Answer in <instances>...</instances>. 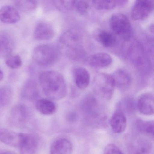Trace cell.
Here are the masks:
<instances>
[{"label": "cell", "mask_w": 154, "mask_h": 154, "mask_svg": "<svg viewBox=\"0 0 154 154\" xmlns=\"http://www.w3.org/2000/svg\"><path fill=\"white\" fill-rule=\"evenodd\" d=\"M39 81L43 92L49 100H58L66 95L67 85L60 73L55 71L42 72L39 75Z\"/></svg>", "instance_id": "6da1fadb"}, {"label": "cell", "mask_w": 154, "mask_h": 154, "mask_svg": "<svg viewBox=\"0 0 154 154\" xmlns=\"http://www.w3.org/2000/svg\"><path fill=\"white\" fill-rule=\"evenodd\" d=\"M60 51L50 45H39L36 47L32 53V58L36 63L47 66L54 63L59 58Z\"/></svg>", "instance_id": "7a4b0ae2"}, {"label": "cell", "mask_w": 154, "mask_h": 154, "mask_svg": "<svg viewBox=\"0 0 154 154\" xmlns=\"http://www.w3.org/2000/svg\"><path fill=\"white\" fill-rule=\"evenodd\" d=\"M109 26L113 33L125 41L131 38L132 28L129 20L122 13H115L109 20Z\"/></svg>", "instance_id": "3957f363"}, {"label": "cell", "mask_w": 154, "mask_h": 154, "mask_svg": "<svg viewBox=\"0 0 154 154\" xmlns=\"http://www.w3.org/2000/svg\"><path fill=\"white\" fill-rule=\"evenodd\" d=\"M92 85L102 97L107 100L111 99L115 87L111 75L103 73L97 74L94 76Z\"/></svg>", "instance_id": "277c9868"}, {"label": "cell", "mask_w": 154, "mask_h": 154, "mask_svg": "<svg viewBox=\"0 0 154 154\" xmlns=\"http://www.w3.org/2000/svg\"><path fill=\"white\" fill-rule=\"evenodd\" d=\"M83 42V35L80 31L76 29H70L61 37L60 48L66 52L70 50L76 53L82 51Z\"/></svg>", "instance_id": "5b68a950"}, {"label": "cell", "mask_w": 154, "mask_h": 154, "mask_svg": "<svg viewBox=\"0 0 154 154\" xmlns=\"http://www.w3.org/2000/svg\"><path fill=\"white\" fill-rule=\"evenodd\" d=\"M153 8V1H137L132 7L131 16L134 20H144L150 15Z\"/></svg>", "instance_id": "8992f818"}, {"label": "cell", "mask_w": 154, "mask_h": 154, "mask_svg": "<svg viewBox=\"0 0 154 154\" xmlns=\"http://www.w3.org/2000/svg\"><path fill=\"white\" fill-rule=\"evenodd\" d=\"M39 146L38 137L32 133H22L19 148L21 154H35Z\"/></svg>", "instance_id": "52a82bcc"}, {"label": "cell", "mask_w": 154, "mask_h": 154, "mask_svg": "<svg viewBox=\"0 0 154 154\" xmlns=\"http://www.w3.org/2000/svg\"><path fill=\"white\" fill-rule=\"evenodd\" d=\"M29 118L28 110L22 104L14 106L10 113V122L17 127H22L26 125Z\"/></svg>", "instance_id": "ba28073f"}, {"label": "cell", "mask_w": 154, "mask_h": 154, "mask_svg": "<svg viewBox=\"0 0 154 154\" xmlns=\"http://www.w3.org/2000/svg\"><path fill=\"white\" fill-rule=\"evenodd\" d=\"M111 75L114 81L115 87L120 91H127L132 84L131 76L128 72L124 69H118Z\"/></svg>", "instance_id": "9c48e42d"}, {"label": "cell", "mask_w": 154, "mask_h": 154, "mask_svg": "<svg viewBox=\"0 0 154 154\" xmlns=\"http://www.w3.org/2000/svg\"><path fill=\"white\" fill-rule=\"evenodd\" d=\"M54 35V29L53 26L46 22L38 23L36 26L33 34L34 38L40 41L52 39Z\"/></svg>", "instance_id": "30bf717a"}, {"label": "cell", "mask_w": 154, "mask_h": 154, "mask_svg": "<svg viewBox=\"0 0 154 154\" xmlns=\"http://www.w3.org/2000/svg\"><path fill=\"white\" fill-rule=\"evenodd\" d=\"M137 108L140 113L146 115L154 114V95L150 93H146L140 95L137 101Z\"/></svg>", "instance_id": "8fae6325"}, {"label": "cell", "mask_w": 154, "mask_h": 154, "mask_svg": "<svg viewBox=\"0 0 154 154\" xmlns=\"http://www.w3.org/2000/svg\"><path fill=\"white\" fill-rule=\"evenodd\" d=\"M88 63L93 68H104L109 66L112 62V57L106 53H96L88 58Z\"/></svg>", "instance_id": "7c38bea8"}, {"label": "cell", "mask_w": 154, "mask_h": 154, "mask_svg": "<svg viewBox=\"0 0 154 154\" xmlns=\"http://www.w3.org/2000/svg\"><path fill=\"white\" fill-rule=\"evenodd\" d=\"M22 133L16 132L7 129H0V141L11 146L19 147Z\"/></svg>", "instance_id": "4fadbf2b"}, {"label": "cell", "mask_w": 154, "mask_h": 154, "mask_svg": "<svg viewBox=\"0 0 154 154\" xmlns=\"http://www.w3.org/2000/svg\"><path fill=\"white\" fill-rule=\"evenodd\" d=\"M20 16L17 10L12 6L7 5L0 9V21L8 24L18 23Z\"/></svg>", "instance_id": "5bb4252c"}, {"label": "cell", "mask_w": 154, "mask_h": 154, "mask_svg": "<svg viewBox=\"0 0 154 154\" xmlns=\"http://www.w3.org/2000/svg\"><path fill=\"white\" fill-rule=\"evenodd\" d=\"M73 76L75 85L80 89L87 88L90 84V75L86 68L77 66L73 70Z\"/></svg>", "instance_id": "9a60e30c"}, {"label": "cell", "mask_w": 154, "mask_h": 154, "mask_svg": "<svg viewBox=\"0 0 154 154\" xmlns=\"http://www.w3.org/2000/svg\"><path fill=\"white\" fill-rule=\"evenodd\" d=\"M109 124L113 132L116 133L123 132L127 125V119L124 112L120 110L114 112L111 117Z\"/></svg>", "instance_id": "2e32d148"}, {"label": "cell", "mask_w": 154, "mask_h": 154, "mask_svg": "<svg viewBox=\"0 0 154 154\" xmlns=\"http://www.w3.org/2000/svg\"><path fill=\"white\" fill-rule=\"evenodd\" d=\"M73 145L69 140L61 138L55 140L50 147V154H72Z\"/></svg>", "instance_id": "e0dca14e"}, {"label": "cell", "mask_w": 154, "mask_h": 154, "mask_svg": "<svg viewBox=\"0 0 154 154\" xmlns=\"http://www.w3.org/2000/svg\"><path fill=\"white\" fill-rule=\"evenodd\" d=\"M94 39L105 47L114 46L117 43V38L112 33L103 29H98L94 33Z\"/></svg>", "instance_id": "ac0fdd59"}, {"label": "cell", "mask_w": 154, "mask_h": 154, "mask_svg": "<svg viewBox=\"0 0 154 154\" xmlns=\"http://www.w3.org/2000/svg\"><path fill=\"white\" fill-rule=\"evenodd\" d=\"M15 47V43L10 35L0 33V59L7 58L11 54Z\"/></svg>", "instance_id": "d6986e66"}, {"label": "cell", "mask_w": 154, "mask_h": 154, "mask_svg": "<svg viewBox=\"0 0 154 154\" xmlns=\"http://www.w3.org/2000/svg\"><path fill=\"white\" fill-rule=\"evenodd\" d=\"M21 96L29 100H36L39 97V91L36 83L33 79L27 81L22 87Z\"/></svg>", "instance_id": "ffe728a7"}, {"label": "cell", "mask_w": 154, "mask_h": 154, "mask_svg": "<svg viewBox=\"0 0 154 154\" xmlns=\"http://www.w3.org/2000/svg\"><path fill=\"white\" fill-rule=\"evenodd\" d=\"M35 106L37 109L45 115H53L57 110L55 103L49 99H38L37 100Z\"/></svg>", "instance_id": "44dd1931"}, {"label": "cell", "mask_w": 154, "mask_h": 154, "mask_svg": "<svg viewBox=\"0 0 154 154\" xmlns=\"http://www.w3.org/2000/svg\"><path fill=\"white\" fill-rule=\"evenodd\" d=\"M14 3L18 9L25 13L32 12L38 5V2L36 1H16Z\"/></svg>", "instance_id": "7402d4cb"}, {"label": "cell", "mask_w": 154, "mask_h": 154, "mask_svg": "<svg viewBox=\"0 0 154 154\" xmlns=\"http://www.w3.org/2000/svg\"><path fill=\"white\" fill-rule=\"evenodd\" d=\"M13 91L9 86L0 88V109L8 105L13 97Z\"/></svg>", "instance_id": "603a6c76"}, {"label": "cell", "mask_w": 154, "mask_h": 154, "mask_svg": "<svg viewBox=\"0 0 154 154\" xmlns=\"http://www.w3.org/2000/svg\"><path fill=\"white\" fill-rule=\"evenodd\" d=\"M93 5L99 10H109L115 8L117 7V1L100 0L92 2Z\"/></svg>", "instance_id": "cb8c5ba5"}, {"label": "cell", "mask_w": 154, "mask_h": 154, "mask_svg": "<svg viewBox=\"0 0 154 154\" xmlns=\"http://www.w3.org/2000/svg\"><path fill=\"white\" fill-rule=\"evenodd\" d=\"M53 4L62 12H67L74 8L75 1H53Z\"/></svg>", "instance_id": "d4e9b609"}, {"label": "cell", "mask_w": 154, "mask_h": 154, "mask_svg": "<svg viewBox=\"0 0 154 154\" xmlns=\"http://www.w3.org/2000/svg\"><path fill=\"white\" fill-rule=\"evenodd\" d=\"M6 65L11 69H18L22 65V61L21 57L18 55H10L6 58Z\"/></svg>", "instance_id": "484cf974"}, {"label": "cell", "mask_w": 154, "mask_h": 154, "mask_svg": "<svg viewBox=\"0 0 154 154\" xmlns=\"http://www.w3.org/2000/svg\"><path fill=\"white\" fill-rule=\"evenodd\" d=\"M138 128L141 132L153 136L154 134V123L152 121H140L138 123Z\"/></svg>", "instance_id": "4316f807"}, {"label": "cell", "mask_w": 154, "mask_h": 154, "mask_svg": "<svg viewBox=\"0 0 154 154\" xmlns=\"http://www.w3.org/2000/svg\"><path fill=\"white\" fill-rule=\"evenodd\" d=\"M90 5L88 2L84 1H76L75 2L74 8L80 14L84 15L88 12Z\"/></svg>", "instance_id": "83f0119b"}, {"label": "cell", "mask_w": 154, "mask_h": 154, "mask_svg": "<svg viewBox=\"0 0 154 154\" xmlns=\"http://www.w3.org/2000/svg\"><path fill=\"white\" fill-rule=\"evenodd\" d=\"M151 148L150 143L147 141H143L140 144L136 154H149Z\"/></svg>", "instance_id": "f1b7e54d"}, {"label": "cell", "mask_w": 154, "mask_h": 154, "mask_svg": "<svg viewBox=\"0 0 154 154\" xmlns=\"http://www.w3.org/2000/svg\"><path fill=\"white\" fill-rule=\"evenodd\" d=\"M103 154H123V153L116 145L110 144L105 147Z\"/></svg>", "instance_id": "f546056e"}, {"label": "cell", "mask_w": 154, "mask_h": 154, "mask_svg": "<svg viewBox=\"0 0 154 154\" xmlns=\"http://www.w3.org/2000/svg\"><path fill=\"white\" fill-rule=\"evenodd\" d=\"M128 2V1H122V0H120V1H117V7H123V6H125L126 4Z\"/></svg>", "instance_id": "4dcf8cb0"}, {"label": "cell", "mask_w": 154, "mask_h": 154, "mask_svg": "<svg viewBox=\"0 0 154 154\" xmlns=\"http://www.w3.org/2000/svg\"><path fill=\"white\" fill-rule=\"evenodd\" d=\"M0 154H17L15 152L11 151H2L0 152Z\"/></svg>", "instance_id": "1f68e13d"}, {"label": "cell", "mask_w": 154, "mask_h": 154, "mask_svg": "<svg viewBox=\"0 0 154 154\" xmlns=\"http://www.w3.org/2000/svg\"><path fill=\"white\" fill-rule=\"evenodd\" d=\"M3 77H4V74H3V72L0 69V82L2 81Z\"/></svg>", "instance_id": "d6a6232c"}]
</instances>
